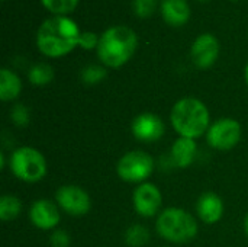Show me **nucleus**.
<instances>
[{"label": "nucleus", "mask_w": 248, "mask_h": 247, "mask_svg": "<svg viewBox=\"0 0 248 247\" xmlns=\"http://www.w3.org/2000/svg\"><path fill=\"white\" fill-rule=\"evenodd\" d=\"M54 79V70L46 63H38L29 70V82L35 86H45Z\"/></svg>", "instance_id": "obj_18"}, {"label": "nucleus", "mask_w": 248, "mask_h": 247, "mask_svg": "<svg viewBox=\"0 0 248 247\" xmlns=\"http://www.w3.org/2000/svg\"><path fill=\"white\" fill-rule=\"evenodd\" d=\"M234 1H235V0H234Z\"/></svg>", "instance_id": "obj_30"}, {"label": "nucleus", "mask_w": 248, "mask_h": 247, "mask_svg": "<svg viewBox=\"0 0 248 247\" xmlns=\"http://www.w3.org/2000/svg\"><path fill=\"white\" fill-rule=\"evenodd\" d=\"M97 44H99V38H97L96 33L89 32V31L81 32V35H80V42H78V45H80L81 48H84V49H92V48H94V47L97 48Z\"/></svg>", "instance_id": "obj_24"}, {"label": "nucleus", "mask_w": 248, "mask_h": 247, "mask_svg": "<svg viewBox=\"0 0 248 247\" xmlns=\"http://www.w3.org/2000/svg\"><path fill=\"white\" fill-rule=\"evenodd\" d=\"M196 150L198 146L193 138H186V137L177 138L171 147V156L176 166L189 167L196 157Z\"/></svg>", "instance_id": "obj_15"}, {"label": "nucleus", "mask_w": 248, "mask_h": 247, "mask_svg": "<svg viewBox=\"0 0 248 247\" xmlns=\"http://www.w3.org/2000/svg\"><path fill=\"white\" fill-rule=\"evenodd\" d=\"M157 0H134V12L138 17H148L154 13Z\"/></svg>", "instance_id": "obj_22"}, {"label": "nucleus", "mask_w": 248, "mask_h": 247, "mask_svg": "<svg viewBox=\"0 0 248 247\" xmlns=\"http://www.w3.org/2000/svg\"><path fill=\"white\" fill-rule=\"evenodd\" d=\"M132 134L142 143L158 141L164 134V122L155 114H141L132 122Z\"/></svg>", "instance_id": "obj_11"}, {"label": "nucleus", "mask_w": 248, "mask_h": 247, "mask_svg": "<svg viewBox=\"0 0 248 247\" xmlns=\"http://www.w3.org/2000/svg\"><path fill=\"white\" fill-rule=\"evenodd\" d=\"M192 61L198 68H209L215 64L219 55V42L211 33H202L198 36L190 49Z\"/></svg>", "instance_id": "obj_9"}, {"label": "nucleus", "mask_w": 248, "mask_h": 247, "mask_svg": "<svg viewBox=\"0 0 248 247\" xmlns=\"http://www.w3.org/2000/svg\"><path fill=\"white\" fill-rule=\"evenodd\" d=\"M22 92V82L16 73L9 68L0 70V99L9 102L16 99Z\"/></svg>", "instance_id": "obj_16"}, {"label": "nucleus", "mask_w": 248, "mask_h": 247, "mask_svg": "<svg viewBox=\"0 0 248 247\" xmlns=\"http://www.w3.org/2000/svg\"><path fill=\"white\" fill-rule=\"evenodd\" d=\"M246 82H247V84H248V64H247V67H246Z\"/></svg>", "instance_id": "obj_28"}, {"label": "nucleus", "mask_w": 248, "mask_h": 247, "mask_svg": "<svg viewBox=\"0 0 248 247\" xmlns=\"http://www.w3.org/2000/svg\"><path fill=\"white\" fill-rule=\"evenodd\" d=\"M163 202L160 189L154 183H142L134 192V208L141 217H153Z\"/></svg>", "instance_id": "obj_10"}, {"label": "nucleus", "mask_w": 248, "mask_h": 247, "mask_svg": "<svg viewBox=\"0 0 248 247\" xmlns=\"http://www.w3.org/2000/svg\"><path fill=\"white\" fill-rule=\"evenodd\" d=\"M158 234L171 243H187L198 234V223L193 215L182 208L164 210L155 224Z\"/></svg>", "instance_id": "obj_4"}, {"label": "nucleus", "mask_w": 248, "mask_h": 247, "mask_svg": "<svg viewBox=\"0 0 248 247\" xmlns=\"http://www.w3.org/2000/svg\"><path fill=\"white\" fill-rule=\"evenodd\" d=\"M196 211H198L199 218L203 223L215 224L221 220V217L224 214V202L217 194L206 192L198 199Z\"/></svg>", "instance_id": "obj_13"}, {"label": "nucleus", "mask_w": 248, "mask_h": 247, "mask_svg": "<svg viewBox=\"0 0 248 247\" xmlns=\"http://www.w3.org/2000/svg\"><path fill=\"white\" fill-rule=\"evenodd\" d=\"M12 121L19 127H26L29 122V111L25 105H15L10 112Z\"/></svg>", "instance_id": "obj_23"}, {"label": "nucleus", "mask_w": 248, "mask_h": 247, "mask_svg": "<svg viewBox=\"0 0 248 247\" xmlns=\"http://www.w3.org/2000/svg\"><path fill=\"white\" fill-rule=\"evenodd\" d=\"M31 223L41 230H51L60 223V211L57 205L48 199H38L29 211Z\"/></svg>", "instance_id": "obj_12"}, {"label": "nucleus", "mask_w": 248, "mask_h": 247, "mask_svg": "<svg viewBox=\"0 0 248 247\" xmlns=\"http://www.w3.org/2000/svg\"><path fill=\"white\" fill-rule=\"evenodd\" d=\"M22 210V202L17 197L13 195H4L0 199V218L3 221L15 220Z\"/></svg>", "instance_id": "obj_17"}, {"label": "nucleus", "mask_w": 248, "mask_h": 247, "mask_svg": "<svg viewBox=\"0 0 248 247\" xmlns=\"http://www.w3.org/2000/svg\"><path fill=\"white\" fill-rule=\"evenodd\" d=\"M1 1H6V0H1Z\"/></svg>", "instance_id": "obj_29"}, {"label": "nucleus", "mask_w": 248, "mask_h": 247, "mask_svg": "<svg viewBox=\"0 0 248 247\" xmlns=\"http://www.w3.org/2000/svg\"><path fill=\"white\" fill-rule=\"evenodd\" d=\"M137 47L138 36L131 28L110 26L99 38L97 57L106 67L119 68L132 58Z\"/></svg>", "instance_id": "obj_2"}, {"label": "nucleus", "mask_w": 248, "mask_h": 247, "mask_svg": "<svg viewBox=\"0 0 248 247\" xmlns=\"http://www.w3.org/2000/svg\"><path fill=\"white\" fill-rule=\"evenodd\" d=\"M10 170L23 182H39L46 175V160L33 147H19L10 156Z\"/></svg>", "instance_id": "obj_5"}, {"label": "nucleus", "mask_w": 248, "mask_h": 247, "mask_svg": "<svg viewBox=\"0 0 248 247\" xmlns=\"http://www.w3.org/2000/svg\"><path fill=\"white\" fill-rule=\"evenodd\" d=\"M51 243L54 247H67L70 243V237L64 230H58L52 234L51 237Z\"/></svg>", "instance_id": "obj_25"}, {"label": "nucleus", "mask_w": 248, "mask_h": 247, "mask_svg": "<svg viewBox=\"0 0 248 247\" xmlns=\"http://www.w3.org/2000/svg\"><path fill=\"white\" fill-rule=\"evenodd\" d=\"M241 138V125L232 118H222L212 124L206 132L208 144L217 150H231Z\"/></svg>", "instance_id": "obj_7"}, {"label": "nucleus", "mask_w": 248, "mask_h": 247, "mask_svg": "<svg viewBox=\"0 0 248 247\" xmlns=\"http://www.w3.org/2000/svg\"><path fill=\"white\" fill-rule=\"evenodd\" d=\"M171 125L180 137L196 138L209 130V111L206 105L195 98L180 99L171 109Z\"/></svg>", "instance_id": "obj_3"}, {"label": "nucleus", "mask_w": 248, "mask_h": 247, "mask_svg": "<svg viewBox=\"0 0 248 247\" xmlns=\"http://www.w3.org/2000/svg\"><path fill=\"white\" fill-rule=\"evenodd\" d=\"M244 229H246V234H247L248 237V214L247 217H246V221H244Z\"/></svg>", "instance_id": "obj_27"}, {"label": "nucleus", "mask_w": 248, "mask_h": 247, "mask_svg": "<svg viewBox=\"0 0 248 247\" xmlns=\"http://www.w3.org/2000/svg\"><path fill=\"white\" fill-rule=\"evenodd\" d=\"M154 169V160L153 157L141 150H134L126 153L121 157V160L116 165L118 176L131 183L144 182Z\"/></svg>", "instance_id": "obj_6"}, {"label": "nucleus", "mask_w": 248, "mask_h": 247, "mask_svg": "<svg viewBox=\"0 0 248 247\" xmlns=\"http://www.w3.org/2000/svg\"><path fill=\"white\" fill-rule=\"evenodd\" d=\"M150 239V233L144 226H132L128 229V231L125 233V242L129 247H142L147 245Z\"/></svg>", "instance_id": "obj_20"}, {"label": "nucleus", "mask_w": 248, "mask_h": 247, "mask_svg": "<svg viewBox=\"0 0 248 247\" xmlns=\"http://www.w3.org/2000/svg\"><path fill=\"white\" fill-rule=\"evenodd\" d=\"M80 29L68 16H52L44 20L36 32L38 49L49 57L58 58L70 54L80 42Z\"/></svg>", "instance_id": "obj_1"}, {"label": "nucleus", "mask_w": 248, "mask_h": 247, "mask_svg": "<svg viewBox=\"0 0 248 247\" xmlns=\"http://www.w3.org/2000/svg\"><path fill=\"white\" fill-rule=\"evenodd\" d=\"M41 3L55 16H67L76 10L78 0H41Z\"/></svg>", "instance_id": "obj_19"}, {"label": "nucleus", "mask_w": 248, "mask_h": 247, "mask_svg": "<svg viewBox=\"0 0 248 247\" xmlns=\"http://www.w3.org/2000/svg\"><path fill=\"white\" fill-rule=\"evenodd\" d=\"M105 77H106V70L96 64H90L84 67L81 71V80L87 84H97Z\"/></svg>", "instance_id": "obj_21"}, {"label": "nucleus", "mask_w": 248, "mask_h": 247, "mask_svg": "<svg viewBox=\"0 0 248 247\" xmlns=\"http://www.w3.org/2000/svg\"><path fill=\"white\" fill-rule=\"evenodd\" d=\"M57 204L62 211L70 215H84L92 208V201L89 194L76 185H64L55 192Z\"/></svg>", "instance_id": "obj_8"}, {"label": "nucleus", "mask_w": 248, "mask_h": 247, "mask_svg": "<svg viewBox=\"0 0 248 247\" xmlns=\"http://www.w3.org/2000/svg\"><path fill=\"white\" fill-rule=\"evenodd\" d=\"M0 167L1 169L4 167V154L3 153H0Z\"/></svg>", "instance_id": "obj_26"}, {"label": "nucleus", "mask_w": 248, "mask_h": 247, "mask_svg": "<svg viewBox=\"0 0 248 247\" xmlns=\"http://www.w3.org/2000/svg\"><path fill=\"white\" fill-rule=\"evenodd\" d=\"M161 15L166 23L171 26H182L190 17V7L187 0H163Z\"/></svg>", "instance_id": "obj_14"}]
</instances>
